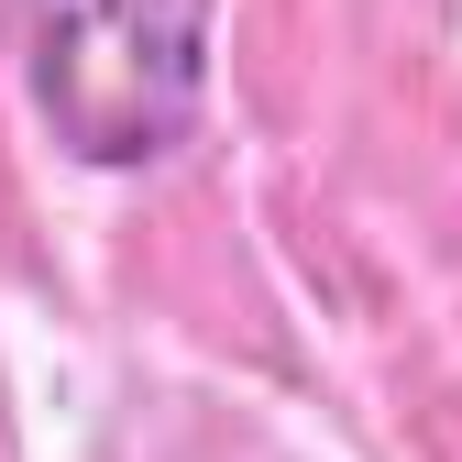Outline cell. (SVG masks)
Here are the masks:
<instances>
[{
	"mask_svg": "<svg viewBox=\"0 0 462 462\" xmlns=\"http://www.w3.org/2000/svg\"><path fill=\"white\" fill-rule=\"evenodd\" d=\"M23 99L78 165L177 154L209 88V0H12Z\"/></svg>",
	"mask_w": 462,
	"mask_h": 462,
	"instance_id": "cell-1",
	"label": "cell"
}]
</instances>
